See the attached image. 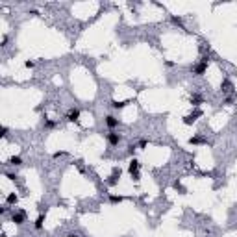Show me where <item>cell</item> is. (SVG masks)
<instances>
[{
    "instance_id": "obj_1",
    "label": "cell",
    "mask_w": 237,
    "mask_h": 237,
    "mask_svg": "<svg viewBox=\"0 0 237 237\" xmlns=\"http://www.w3.org/2000/svg\"><path fill=\"white\" fill-rule=\"evenodd\" d=\"M128 172H130V174H132L135 180H139V161H137V159H132V161H130Z\"/></svg>"
},
{
    "instance_id": "obj_2",
    "label": "cell",
    "mask_w": 237,
    "mask_h": 237,
    "mask_svg": "<svg viewBox=\"0 0 237 237\" xmlns=\"http://www.w3.org/2000/svg\"><path fill=\"white\" fill-rule=\"evenodd\" d=\"M193 71H195V74H198V76H200V74H204V72L208 71V58H204L200 63H197Z\"/></svg>"
},
{
    "instance_id": "obj_3",
    "label": "cell",
    "mask_w": 237,
    "mask_h": 237,
    "mask_svg": "<svg viewBox=\"0 0 237 237\" xmlns=\"http://www.w3.org/2000/svg\"><path fill=\"white\" fill-rule=\"evenodd\" d=\"M24 220H26V213H24V211H13V213H11V222L22 224Z\"/></svg>"
},
{
    "instance_id": "obj_4",
    "label": "cell",
    "mask_w": 237,
    "mask_h": 237,
    "mask_svg": "<svg viewBox=\"0 0 237 237\" xmlns=\"http://www.w3.org/2000/svg\"><path fill=\"white\" fill-rule=\"evenodd\" d=\"M108 143H109L111 147L119 145V143H120V135H119V133H113V132H111V133H108Z\"/></svg>"
},
{
    "instance_id": "obj_5",
    "label": "cell",
    "mask_w": 237,
    "mask_h": 237,
    "mask_svg": "<svg viewBox=\"0 0 237 237\" xmlns=\"http://www.w3.org/2000/svg\"><path fill=\"white\" fill-rule=\"evenodd\" d=\"M106 126H108V128H111V130H113V128H117V126H119V119H117V117H113V115H108V117H106Z\"/></svg>"
},
{
    "instance_id": "obj_6",
    "label": "cell",
    "mask_w": 237,
    "mask_h": 237,
    "mask_svg": "<svg viewBox=\"0 0 237 237\" xmlns=\"http://www.w3.org/2000/svg\"><path fill=\"white\" fill-rule=\"evenodd\" d=\"M78 119H80V109H74V108H72V109L69 111V115H67V120H71V122H76Z\"/></svg>"
},
{
    "instance_id": "obj_7",
    "label": "cell",
    "mask_w": 237,
    "mask_h": 237,
    "mask_svg": "<svg viewBox=\"0 0 237 237\" xmlns=\"http://www.w3.org/2000/svg\"><path fill=\"white\" fill-rule=\"evenodd\" d=\"M119 176H120V169H113V174L109 176L108 185H115V183H117V180H119Z\"/></svg>"
},
{
    "instance_id": "obj_8",
    "label": "cell",
    "mask_w": 237,
    "mask_h": 237,
    "mask_svg": "<svg viewBox=\"0 0 237 237\" xmlns=\"http://www.w3.org/2000/svg\"><path fill=\"white\" fill-rule=\"evenodd\" d=\"M200 115H202V111H195L193 115H187L183 122H185V124H191V122H195V120H197V117H200Z\"/></svg>"
},
{
    "instance_id": "obj_9",
    "label": "cell",
    "mask_w": 237,
    "mask_h": 237,
    "mask_svg": "<svg viewBox=\"0 0 237 237\" xmlns=\"http://www.w3.org/2000/svg\"><path fill=\"white\" fill-rule=\"evenodd\" d=\"M43 222H44V215H39V217L35 219V222H33V228H35V230H41V228H43Z\"/></svg>"
},
{
    "instance_id": "obj_10",
    "label": "cell",
    "mask_w": 237,
    "mask_h": 237,
    "mask_svg": "<svg viewBox=\"0 0 237 237\" xmlns=\"http://www.w3.org/2000/svg\"><path fill=\"white\" fill-rule=\"evenodd\" d=\"M10 163H11L13 167H19V165H22V159H21V156H13V158L10 159Z\"/></svg>"
},
{
    "instance_id": "obj_11",
    "label": "cell",
    "mask_w": 237,
    "mask_h": 237,
    "mask_svg": "<svg viewBox=\"0 0 237 237\" xmlns=\"http://www.w3.org/2000/svg\"><path fill=\"white\" fill-rule=\"evenodd\" d=\"M109 202H111V204H119V202H122V197H117V195H109Z\"/></svg>"
},
{
    "instance_id": "obj_12",
    "label": "cell",
    "mask_w": 237,
    "mask_h": 237,
    "mask_svg": "<svg viewBox=\"0 0 237 237\" xmlns=\"http://www.w3.org/2000/svg\"><path fill=\"white\" fill-rule=\"evenodd\" d=\"M17 200H19V198H17L15 193H11V195L8 197V204H17Z\"/></svg>"
},
{
    "instance_id": "obj_13",
    "label": "cell",
    "mask_w": 237,
    "mask_h": 237,
    "mask_svg": "<svg viewBox=\"0 0 237 237\" xmlns=\"http://www.w3.org/2000/svg\"><path fill=\"white\" fill-rule=\"evenodd\" d=\"M122 106H124V102H117V100L111 102V108H115V109H119V108H122Z\"/></svg>"
},
{
    "instance_id": "obj_14",
    "label": "cell",
    "mask_w": 237,
    "mask_h": 237,
    "mask_svg": "<svg viewBox=\"0 0 237 237\" xmlns=\"http://www.w3.org/2000/svg\"><path fill=\"white\" fill-rule=\"evenodd\" d=\"M54 126H56L54 120H44V128H54Z\"/></svg>"
},
{
    "instance_id": "obj_15",
    "label": "cell",
    "mask_w": 237,
    "mask_h": 237,
    "mask_svg": "<svg viewBox=\"0 0 237 237\" xmlns=\"http://www.w3.org/2000/svg\"><path fill=\"white\" fill-rule=\"evenodd\" d=\"M172 22L178 24V26H182V19H180V17H172Z\"/></svg>"
},
{
    "instance_id": "obj_16",
    "label": "cell",
    "mask_w": 237,
    "mask_h": 237,
    "mask_svg": "<svg viewBox=\"0 0 237 237\" xmlns=\"http://www.w3.org/2000/svg\"><path fill=\"white\" fill-rule=\"evenodd\" d=\"M191 143H193V145H198V143H200V137H193Z\"/></svg>"
},
{
    "instance_id": "obj_17",
    "label": "cell",
    "mask_w": 237,
    "mask_h": 237,
    "mask_svg": "<svg viewBox=\"0 0 237 237\" xmlns=\"http://www.w3.org/2000/svg\"><path fill=\"white\" fill-rule=\"evenodd\" d=\"M133 150H135V145H130V147H128V152L133 154Z\"/></svg>"
},
{
    "instance_id": "obj_18",
    "label": "cell",
    "mask_w": 237,
    "mask_h": 237,
    "mask_svg": "<svg viewBox=\"0 0 237 237\" xmlns=\"http://www.w3.org/2000/svg\"><path fill=\"white\" fill-rule=\"evenodd\" d=\"M69 237H78V235H76V233H71V235H69Z\"/></svg>"
}]
</instances>
